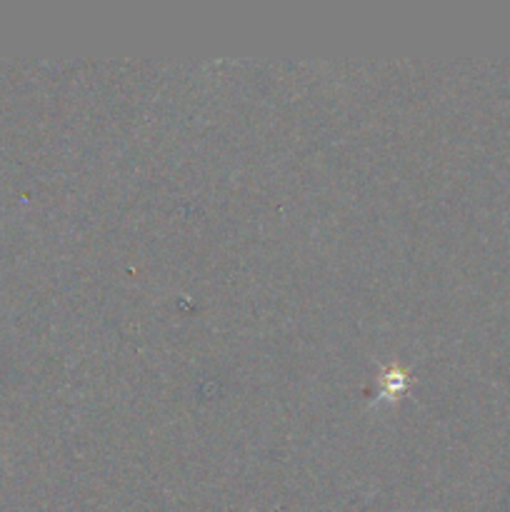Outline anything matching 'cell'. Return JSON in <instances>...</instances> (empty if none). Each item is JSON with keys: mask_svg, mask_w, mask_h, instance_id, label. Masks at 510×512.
I'll return each instance as SVG.
<instances>
[{"mask_svg": "<svg viewBox=\"0 0 510 512\" xmlns=\"http://www.w3.org/2000/svg\"><path fill=\"white\" fill-rule=\"evenodd\" d=\"M405 383H408V375L398 368V365H390L383 375H380V398H398L403 393Z\"/></svg>", "mask_w": 510, "mask_h": 512, "instance_id": "6da1fadb", "label": "cell"}]
</instances>
